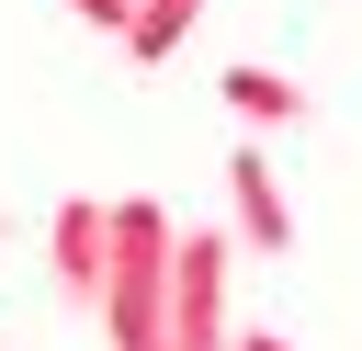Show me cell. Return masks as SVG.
Here are the masks:
<instances>
[{
	"label": "cell",
	"mask_w": 362,
	"mask_h": 351,
	"mask_svg": "<svg viewBox=\"0 0 362 351\" xmlns=\"http://www.w3.org/2000/svg\"><path fill=\"white\" fill-rule=\"evenodd\" d=\"M170 249H181V226H170V204H113V272H102V351H170Z\"/></svg>",
	"instance_id": "obj_1"
},
{
	"label": "cell",
	"mask_w": 362,
	"mask_h": 351,
	"mask_svg": "<svg viewBox=\"0 0 362 351\" xmlns=\"http://www.w3.org/2000/svg\"><path fill=\"white\" fill-rule=\"evenodd\" d=\"M238 260V226H181L170 249V351H238V306H226V272Z\"/></svg>",
	"instance_id": "obj_2"
},
{
	"label": "cell",
	"mask_w": 362,
	"mask_h": 351,
	"mask_svg": "<svg viewBox=\"0 0 362 351\" xmlns=\"http://www.w3.org/2000/svg\"><path fill=\"white\" fill-rule=\"evenodd\" d=\"M45 272H57V306L90 317V306H102V272H113V204L68 192V204L45 215Z\"/></svg>",
	"instance_id": "obj_3"
},
{
	"label": "cell",
	"mask_w": 362,
	"mask_h": 351,
	"mask_svg": "<svg viewBox=\"0 0 362 351\" xmlns=\"http://www.w3.org/2000/svg\"><path fill=\"white\" fill-rule=\"evenodd\" d=\"M226 226H238V249H260V260L294 249V204H283V181H272V147H260V136L226 147Z\"/></svg>",
	"instance_id": "obj_4"
},
{
	"label": "cell",
	"mask_w": 362,
	"mask_h": 351,
	"mask_svg": "<svg viewBox=\"0 0 362 351\" xmlns=\"http://www.w3.org/2000/svg\"><path fill=\"white\" fill-rule=\"evenodd\" d=\"M215 91H226V113H238L249 136H283V125H305V113H317V91H305V79H283V68H260V57H238Z\"/></svg>",
	"instance_id": "obj_5"
},
{
	"label": "cell",
	"mask_w": 362,
	"mask_h": 351,
	"mask_svg": "<svg viewBox=\"0 0 362 351\" xmlns=\"http://www.w3.org/2000/svg\"><path fill=\"white\" fill-rule=\"evenodd\" d=\"M204 23V0H136L124 11V57L136 68H158V57H181V34Z\"/></svg>",
	"instance_id": "obj_6"
},
{
	"label": "cell",
	"mask_w": 362,
	"mask_h": 351,
	"mask_svg": "<svg viewBox=\"0 0 362 351\" xmlns=\"http://www.w3.org/2000/svg\"><path fill=\"white\" fill-rule=\"evenodd\" d=\"M68 11H79V23H102V34H124V11H136V0H68Z\"/></svg>",
	"instance_id": "obj_7"
},
{
	"label": "cell",
	"mask_w": 362,
	"mask_h": 351,
	"mask_svg": "<svg viewBox=\"0 0 362 351\" xmlns=\"http://www.w3.org/2000/svg\"><path fill=\"white\" fill-rule=\"evenodd\" d=\"M238 351H294V340L283 328H238Z\"/></svg>",
	"instance_id": "obj_8"
}]
</instances>
